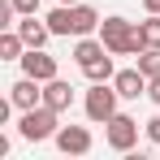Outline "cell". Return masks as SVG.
I'll return each instance as SVG.
<instances>
[{
  "mask_svg": "<svg viewBox=\"0 0 160 160\" xmlns=\"http://www.w3.org/2000/svg\"><path fill=\"white\" fill-rule=\"evenodd\" d=\"M95 35L104 39V48H108L112 56H138V52H143V43H138V26L126 22V18H104Z\"/></svg>",
  "mask_w": 160,
  "mask_h": 160,
  "instance_id": "cell-1",
  "label": "cell"
},
{
  "mask_svg": "<svg viewBox=\"0 0 160 160\" xmlns=\"http://www.w3.org/2000/svg\"><path fill=\"white\" fill-rule=\"evenodd\" d=\"M61 112L48 104H35L22 112V121H18V134L26 138V143H43V138H56V130H61V121H56Z\"/></svg>",
  "mask_w": 160,
  "mask_h": 160,
  "instance_id": "cell-2",
  "label": "cell"
},
{
  "mask_svg": "<svg viewBox=\"0 0 160 160\" xmlns=\"http://www.w3.org/2000/svg\"><path fill=\"white\" fill-rule=\"evenodd\" d=\"M117 87L112 82H91V91H87V100H82V108H87V117L95 121V126H104L108 117L117 112Z\"/></svg>",
  "mask_w": 160,
  "mask_h": 160,
  "instance_id": "cell-3",
  "label": "cell"
},
{
  "mask_svg": "<svg viewBox=\"0 0 160 160\" xmlns=\"http://www.w3.org/2000/svg\"><path fill=\"white\" fill-rule=\"evenodd\" d=\"M104 138L112 152H130L134 143H138V121L134 117H126V112H112L104 121Z\"/></svg>",
  "mask_w": 160,
  "mask_h": 160,
  "instance_id": "cell-4",
  "label": "cell"
},
{
  "mask_svg": "<svg viewBox=\"0 0 160 160\" xmlns=\"http://www.w3.org/2000/svg\"><path fill=\"white\" fill-rule=\"evenodd\" d=\"M22 74H30V78H39V82H52V78H61V65L43 48H26L22 52Z\"/></svg>",
  "mask_w": 160,
  "mask_h": 160,
  "instance_id": "cell-5",
  "label": "cell"
},
{
  "mask_svg": "<svg viewBox=\"0 0 160 160\" xmlns=\"http://www.w3.org/2000/svg\"><path fill=\"white\" fill-rule=\"evenodd\" d=\"M56 147H61L65 156H87V152L95 147V138H91L87 126H61V130H56Z\"/></svg>",
  "mask_w": 160,
  "mask_h": 160,
  "instance_id": "cell-6",
  "label": "cell"
},
{
  "mask_svg": "<svg viewBox=\"0 0 160 160\" xmlns=\"http://www.w3.org/2000/svg\"><path fill=\"white\" fill-rule=\"evenodd\" d=\"M9 100H13V108H35V104H43V82L39 78H30V74H22V78L9 87Z\"/></svg>",
  "mask_w": 160,
  "mask_h": 160,
  "instance_id": "cell-7",
  "label": "cell"
},
{
  "mask_svg": "<svg viewBox=\"0 0 160 160\" xmlns=\"http://www.w3.org/2000/svg\"><path fill=\"white\" fill-rule=\"evenodd\" d=\"M112 87H117L121 100H138V95H147V74H143L138 65H134V69H117Z\"/></svg>",
  "mask_w": 160,
  "mask_h": 160,
  "instance_id": "cell-8",
  "label": "cell"
},
{
  "mask_svg": "<svg viewBox=\"0 0 160 160\" xmlns=\"http://www.w3.org/2000/svg\"><path fill=\"white\" fill-rule=\"evenodd\" d=\"M100 22H104V18H100L91 4H82V0H78V4H69V26H74V35H95Z\"/></svg>",
  "mask_w": 160,
  "mask_h": 160,
  "instance_id": "cell-9",
  "label": "cell"
},
{
  "mask_svg": "<svg viewBox=\"0 0 160 160\" xmlns=\"http://www.w3.org/2000/svg\"><path fill=\"white\" fill-rule=\"evenodd\" d=\"M43 104L56 108V112H65V108H74V87L65 78H52V82H43Z\"/></svg>",
  "mask_w": 160,
  "mask_h": 160,
  "instance_id": "cell-10",
  "label": "cell"
},
{
  "mask_svg": "<svg viewBox=\"0 0 160 160\" xmlns=\"http://www.w3.org/2000/svg\"><path fill=\"white\" fill-rule=\"evenodd\" d=\"M18 35L26 39V48H43V43H48V35H52V26H48V22H35V13H22Z\"/></svg>",
  "mask_w": 160,
  "mask_h": 160,
  "instance_id": "cell-11",
  "label": "cell"
},
{
  "mask_svg": "<svg viewBox=\"0 0 160 160\" xmlns=\"http://www.w3.org/2000/svg\"><path fill=\"white\" fill-rule=\"evenodd\" d=\"M82 74H87V82H112V78H117V65H112V52L95 56V61H87V65H82Z\"/></svg>",
  "mask_w": 160,
  "mask_h": 160,
  "instance_id": "cell-12",
  "label": "cell"
},
{
  "mask_svg": "<svg viewBox=\"0 0 160 160\" xmlns=\"http://www.w3.org/2000/svg\"><path fill=\"white\" fill-rule=\"evenodd\" d=\"M26 52V39L18 35V26H4L0 30V61H22Z\"/></svg>",
  "mask_w": 160,
  "mask_h": 160,
  "instance_id": "cell-13",
  "label": "cell"
},
{
  "mask_svg": "<svg viewBox=\"0 0 160 160\" xmlns=\"http://www.w3.org/2000/svg\"><path fill=\"white\" fill-rule=\"evenodd\" d=\"M104 52H108V48H104V39H100V35H95V39H91V35H78V43H74V61H78V69L87 65V61L104 56Z\"/></svg>",
  "mask_w": 160,
  "mask_h": 160,
  "instance_id": "cell-14",
  "label": "cell"
},
{
  "mask_svg": "<svg viewBox=\"0 0 160 160\" xmlns=\"http://www.w3.org/2000/svg\"><path fill=\"white\" fill-rule=\"evenodd\" d=\"M138 43L160 48V13H147V22H138Z\"/></svg>",
  "mask_w": 160,
  "mask_h": 160,
  "instance_id": "cell-15",
  "label": "cell"
},
{
  "mask_svg": "<svg viewBox=\"0 0 160 160\" xmlns=\"http://www.w3.org/2000/svg\"><path fill=\"white\" fill-rule=\"evenodd\" d=\"M43 22L52 26V35H74V26H69V4H56Z\"/></svg>",
  "mask_w": 160,
  "mask_h": 160,
  "instance_id": "cell-16",
  "label": "cell"
},
{
  "mask_svg": "<svg viewBox=\"0 0 160 160\" xmlns=\"http://www.w3.org/2000/svg\"><path fill=\"white\" fill-rule=\"evenodd\" d=\"M138 69H143L147 78H156L160 74V48H143V52H138Z\"/></svg>",
  "mask_w": 160,
  "mask_h": 160,
  "instance_id": "cell-17",
  "label": "cell"
},
{
  "mask_svg": "<svg viewBox=\"0 0 160 160\" xmlns=\"http://www.w3.org/2000/svg\"><path fill=\"white\" fill-rule=\"evenodd\" d=\"M13 18H18V9H13V0H0V26H18Z\"/></svg>",
  "mask_w": 160,
  "mask_h": 160,
  "instance_id": "cell-18",
  "label": "cell"
},
{
  "mask_svg": "<svg viewBox=\"0 0 160 160\" xmlns=\"http://www.w3.org/2000/svg\"><path fill=\"white\" fill-rule=\"evenodd\" d=\"M143 130H147V138H152V143H156V147H160V117H152V121H147Z\"/></svg>",
  "mask_w": 160,
  "mask_h": 160,
  "instance_id": "cell-19",
  "label": "cell"
},
{
  "mask_svg": "<svg viewBox=\"0 0 160 160\" xmlns=\"http://www.w3.org/2000/svg\"><path fill=\"white\" fill-rule=\"evenodd\" d=\"M147 100L160 104V74H156V78H147Z\"/></svg>",
  "mask_w": 160,
  "mask_h": 160,
  "instance_id": "cell-20",
  "label": "cell"
},
{
  "mask_svg": "<svg viewBox=\"0 0 160 160\" xmlns=\"http://www.w3.org/2000/svg\"><path fill=\"white\" fill-rule=\"evenodd\" d=\"M18 13H39V0H13Z\"/></svg>",
  "mask_w": 160,
  "mask_h": 160,
  "instance_id": "cell-21",
  "label": "cell"
},
{
  "mask_svg": "<svg viewBox=\"0 0 160 160\" xmlns=\"http://www.w3.org/2000/svg\"><path fill=\"white\" fill-rule=\"evenodd\" d=\"M143 9L147 13H160V0H143Z\"/></svg>",
  "mask_w": 160,
  "mask_h": 160,
  "instance_id": "cell-22",
  "label": "cell"
},
{
  "mask_svg": "<svg viewBox=\"0 0 160 160\" xmlns=\"http://www.w3.org/2000/svg\"><path fill=\"white\" fill-rule=\"evenodd\" d=\"M61 4H78V0H61Z\"/></svg>",
  "mask_w": 160,
  "mask_h": 160,
  "instance_id": "cell-23",
  "label": "cell"
}]
</instances>
